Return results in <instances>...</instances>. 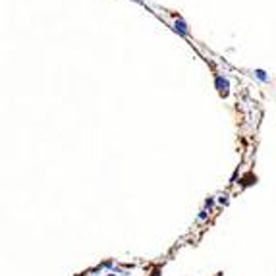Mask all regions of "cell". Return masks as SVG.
Returning <instances> with one entry per match:
<instances>
[{
  "instance_id": "cell-1",
  "label": "cell",
  "mask_w": 276,
  "mask_h": 276,
  "mask_svg": "<svg viewBox=\"0 0 276 276\" xmlns=\"http://www.w3.org/2000/svg\"><path fill=\"white\" fill-rule=\"evenodd\" d=\"M257 77H259V79H267V75H265V72H263V70H259V72H257Z\"/></svg>"
}]
</instances>
